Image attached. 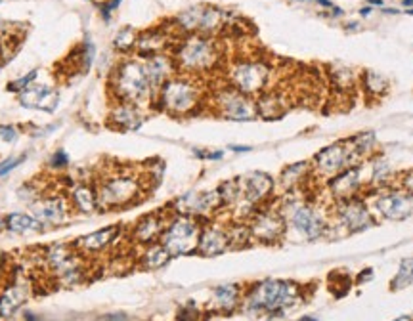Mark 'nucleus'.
<instances>
[{
  "label": "nucleus",
  "instance_id": "1",
  "mask_svg": "<svg viewBox=\"0 0 413 321\" xmlns=\"http://www.w3.org/2000/svg\"><path fill=\"white\" fill-rule=\"evenodd\" d=\"M170 56L177 64L178 73L200 79L213 73L222 61V48L216 37L206 35H182L177 37Z\"/></svg>",
  "mask_w": 413,
  "mask_h": 321
},
{
  "label": "nucleus",
  "instance_id": "2",
  "mask_svg": "<svg viewBox=\"0 0 413 321\" xmlns=\"http://www.w3.org/2000/svg\"><path fill=\"white\" fill-rule=\"evenodd\" d=\"M283 218L296 234L308 241H316L329 234L331 209L314 199H304V193H283V201L278 207Z\"/></svg>",
  "mask_w": 413,
  "mask_h": 321
},
{
  "label": "nucleus",
  "instance_id": "3",
  "mask_svg": "<svg viewBox=\"0 0 413 321\" xmlns=\"http://www.w3.org/2000/svg\"><path fill=\"white\" fill-rule=\"evenodd\" d=\"M303 287L296 281L264 279L245 292L243 304L247 312L264 315H283L303 302Z\"/></svg>",
  "mask_w": 413,
  "mask_h": 321
},
{
  "label": "nucleus",
  "instance_id": "4",
  "mask_svg": "<svg viewBox=\"0 0 413 321\" xmlns=\"http://www.w3.org/2000/svg\"><path fill=\"white\" fill-rule=\"evenodd\" d=\"M205 102L206 94L200 79L177 73L155 92L153 105L172 117H190L195 115Z\"/></svg>",
  "mask_w": 413,
  "mask_h": 321
},
{
  "label": "nucleus",
  "instance_id": "5",
  "mask_svg": "<svg viewBox=\"0 0 413 321\" xmlns=\"http://www.w3.org/2000/svg\"><path fill=\"white\" fill-rule=\"evenodd\" d=\"M110 90L115 102L136 103L140 107L155 100V90L140 58H125L111 71Z\"/></svg>",
  "mask_w": 413,
  "mask_h": 321
},
{
  "label": "nucleus",
  "instance_id": "6",
  "mask_svg": "<svg viewBox=\"0 0 413 321\" xmlns=\"http://www.w3.org/2000/svg\"><path fill=\"white\" fill-rule=\"evenodd\" d=\"M144 176L134 172H111L98 182V204L100 209H125L140 201L144 195Z\"/></svg>",
  "mask_w": 413,
  "mask_h": 321
},
{
  "label": "nucleus",
  "instance_id": "7",
  "mask_svg": "<svg viewBox=\"0 0 413 321\" xmlns=\"http://www.w3.org/2000/svg\"><path fill=\"white\" fill-rule=\"evenodd\" d=\"M272 66L262 58H237L228 66V84L257 98L270 88Z\"/></svg>",
  "mask_w": 413,
  "mask_h": 321
},
{
  "label": "nucleus",
  "instance_id": "8",
  "mask_svg": "<svg viewBox=\"0 0 413 321\" xmlns=\"http://www.w3.org/2000/svg\"><path fill=\"white\" fill-rule=\"evenodd\" d=\"M226 25H228V14L222 8L206 6V4L186 8L184 12H180L174 17V23H172L178 37H182V35L216 37Z\"/></svg>",
  "mask_w": 413,
  "mask_h": 321
},
{
  "label": "nucleus",
  "instance_id": "9",
  "mask_svg": "<svg viewBox=\"0 0 413 321\" xmlns=\"http://www.w3.org/2000/svg\"><path fill=\"white\" fill-rule=\"evenodd\" d=\"M310 163H312L314 182H316V188L320 190L322 184L327 182L329 178L343 172L345 168L360 165L361 160L356 157L354 149L350 146L348 138H345L339 140V142H333V144L322 147V149H317L316 155L310 159Z\"/></svg>",
  "mask_w": 413,
  "mask_h": 321
},
{
  "label": "nucleus",
  "instance_id": "10",
  "mask_svg": "<svg viewBox=\"0 0 413 321\" xmlns=\"http://www.w3.org/2000/svg\"><path fill=\"white\" fill-rule=\"evenodd\" d=\"M206 102L211 103V107L216 115H220L222 119H228V121L247 123V121H255L258 117L255 98L239 92L237 88H234L228 82L213 90V94L206 98Z\"/></svg>",
  "mask_w": 413,
  "mask_h": 321
},
{
  "label": "nucleus",
  "instance_id": "11",
  "mask_svg": "<svg viewBox=\"0 0 413 321\" xmlns=\"http://www.w3.org/2000/svg\"><path fill=\"white\" fill-rule=\"evenodd\" d=\"M201 227H203V222L197 218L186 216V214H174L170 216L159 243L169 251L170 256L192 255V253H197Z\"/></svg>",
  "mask_w": 413,
  "mask_h": 321
},
{
  "label": "nucleus",
  "instance_id": "12",
  "mask_svg": "<svg viewBox=\"0 0 413 321\" xmlns=\"http://www.w3.org/2000/svg\"><path fill=\"white\" fill-rule=\"evenodd\" d=\"M331 227H329V234L333 230H339L343 234H360V232H366L369 227L375 224V216H373V211L369 207L368 199L363 195H358V197L347 199V201H339V203L331 204Z\"/></svg>",
  "mask_w": 413,
  "mask_h": 321
},
{
  "label": "nucleus",
  "instance_id": "13",
  "mask_svg": "<svg viewBox=\"0 0 413 321\" xmlns=\"http://www.w3.org/2000/svg\"><path fill=\"white\" fill-rule=\"evenodd\" d=\"M45 260L48 270L66 285H77L82 283L87 274H84V262H82L81 253L77 247L59 243V245H52L46 248Z\"/></svg>",
  "mask_w": 413,
  "mask_h": 321
},
{
  "label": "nucleus",
  "instance_id": "14",
  "mask_svg": "<svg viewBox=\"0 0 413 321\" xmlns=\"http://www.w3.org/2000/svg\"><path fill=\"white\" fill-rule=\"evenodd\" d=\"M363 197L368 199L371 211L384 220H406L413 216V195L398 186L384 190L369 191Z\"/></svg>",
  "mask_w": 413,
  "mask_h": 321
},
{
  "label": "nucleus",
  "instance_id": "15",
  "mask_svg": "<svg viewBox=\"0 0 413 321\" xmlns=\"http://www.w3.org/2000/svg\"><path fill=\"white\" fill-rule=\"evenodd\" d=\"M363 163L345 168L343 172H339L337 176L329 178L327 182L322 184L320 190L324 191V195L331 199V204L366 193V190H368V176L363 172L366 170Z\"/></svg>",
  "mask_w": 413,
  "mask_h": 321
},
{
  "label": "nucleus",
  "instance_id": "16",
  "mask_svg": "<svg viewBox=\"0 0 413 321\" xmlns=\"http://www.w3.org/2000/svg\"><path fill=\"white\" fill-rule=\"evenodd\" d=\"M249 230H251L253 241L264 243V245H272L285 235L287 232V222L283 218L278 207H258L257 211L253 212L247 218Z\"/></svg>",
  "mask_w": 413,
  "mask_h": 321
},
{
  "label": "nucleus",
  "instance_id": "17",
  "mask_svg": "<svg viewBox=\"0 0 413 321\" xmlns=\"http://www.w3.org/2000/svg\"><path fill=\"white\" fill-rule=\"evenodd\" d=\"M239 178V188H241V203L251 211H257L258 207H264L276 195V180L268 172L262 170H253ZM237 204V207H239Z\"/></svg>",
  "mask_w": 413,
  "mask_h": 321
},
{
  "label": "nucleus",
  "instance_id": "18",
  "mask_svg": "<svg viewBox=\"0 0 413 321\" xmlns=\"http://www.w3.org/2000/svg\"><path fill=\"white\" fill-rule=\"evenodd\" d=\"M174 212L177 214H186V216H193V218H206L213 212L220 211V195L216 190H205V191H188L182 197L174 201Z\"/></svg>",
  "mask_w": 413,
  "mask_h": 321
},
{
  "label": "nucleus",
  "instance_id": "19",
  "mask_svg": "<svg viewBox=\"0 0 413 321\" xmlns=\"http://www.w3.org/2000/svg\"><path fill=\"white\" fill-rule=\"evenodd\" d=\"M280 188L283 193H308L312 188H316L312 163L310 160H296L281 170Z\"/></svg>",
  "mask_w": 413,
  "mask_h": 321
},
{
  "label": "nucleus",
  "instance_id": "20",
  "mask_svg": "<svg viewBox=\"0 0 413 321\" xmlns=\"http://www.w3.org/2000/svg\"><path fill=\"white\" fill-rule=\"evenodd\" d=\"M73 209L71 201L66 195H48V197H38L33 203V216L45 226H59L63 224L69 212Z\"/></svg>",
  "mask_w": 413,
  "mask_h": 321
},
{
  "label": "nucleus",
  "instance_id": "21",
  "mask_svg": "<svg viewBox=\"0 0 413 321\" xmlns=\"http://www.w3.org/2000/svg\"><path fill=\"white\" fill-rule=\"evenodd\" d=\"M230 248L228 226L218 222H203L197 253L203 256H218Z\"/></svg>",
  "mask_w": 413,
  "mask_h": 321
},
{
  "label": "nucleus",
  "instance_id": "22",
  "mask_svg": "<svg viewBox=\"0 0 413 321\" xmlns=\"http://www.w3.org/2000/svg\"><path fill=\"white\" fill-rule=\"evenodd\" d=\"M177 38H172L169 31L157 27V29L144 31L138 35L136 40V56L140 59H146L149 56H157V54H170V48Z\"/></svg>",
  "mask_w": 413,
  "mask_h": 321
},
{
  "label": "nucleus",
  "instance_id": "23",
  "mask_svg": "<svg viewBox=\"0 0 413 321\" xmlns=\"http://www.w3.org/2000/svg\"><path fill=\"white\" fill-rule=\"evenodd\" d=\"M366 168H368V190H366V193L398 186V176H394L391 160L386 159L384 155L377 154L375 157L366 160Z\"/></svg>",
  "mask_w": 413,
  "mask_h": 321
},
{
  "label": "nucleus",
  "instance_id": "24",
  "mask_svg": "<svg viewBox=\"0 0 413 321\" xmlns=\"http://www.w3.org/2000/svg\"><path fill=\"white\" fill-rule=\"evenodd\" d=\"M169 216H167V212L159 211V212H151V214H146V216H142L138 222H136V226L133 230V239L134 243H138V245H151V243H157V241L161 239L163 232H165V227L169 224Z\"/></svg>",
  "mask_w": 413,
  "mask_h": 321
},
{
  "label": "nucleus",
  "instance_id": "25",
  "mask_svg": "<svg viewBox=\"0 0 413 321\" xmlns=\"http://www.w3.org/2000/svg\"><path fill=\"white\" fill-rule=\"evenodd\" d=\"M59 94L58 90L50 84H38L33 82L31 87L20 92V103L23 107L40 111H54L58 107Z\"/></svg>",
  "mask_w": 413,
  "mask_h": 321
},
{
  "label": "nucleus",
  "instance_id": "26",
  "mask_svg": "<svg viewBox=\"0 0 413 321\" xmlns=\"http://www.w3.org/2000/svg\"><path fill=\"white\" fill-rule=\"evenodd\" d=\"M144 67H146V75H148L149 84L153 88L155 92L170 79L178 73L177 64L170 56L169 52L167 54H157V56H149V58L144 59Z\"/></svg>",
  "mask_w": 413,
  "mask_h": 321
},
{
  "label": "nucleus",
  "instance_id": "27",
  "mask_svg": "<svg viewBox=\"0 0 413 321\" xmlns=\"http://www.w3.org/2000/svg\"><path fill=\"white\" fill-rule=\"evenodd\" d=\"M144 111L140 105L128 102H115L110 111V123L119 130H138L144 124Z\"/></svg>",
  "mask_w": 413,
  "mask_h": 321
},
{
  "label": "nucleus",
  "instance_id": "28",
  "mask_svg": "<svg viewBox=\"0 0 413 321\" xmlns=\"http://www.w3.org/2000/svg\"><path fill=\"white\" fill-rule=\"evenodd\" d=\"M243 302V287L237 283L218 285L213 291V299L209 308L218 314H232Z\"/></svg>",
  "mask_w": 413,
  "mask_h": 321
},
{
  "label": "nucleus",
  "instance_id": "29",
  "mask_svg": "<svg viewBox=\"0 0 413 321\" xmlns=\"http://www.w3.org/2000/svg\"><path fill=\"white\" fill-rule=\"evenodd\" d=\"M119 234H121L119 226L103 227V230H98V232H92V234L81 237V239L75 243V247H77V251H79L81 255L100 253L103 248L110 247L111 243L117 239Z\"/></svg>",
  "mask_w": 413,
  "mask_h": 321
},
{
  "label": "nucleus",
  "instance_id": "30",
  "mask_svg": "<svg viewBox=\"0 0 413 321\" xmlns=\"http://www.w3.org/2000/svg\"><path fill=\"white\" fill-rule=\"evenodd\" d=\"M29 299V285L25 281H15L8 285L0 294V318H10L23 306V302Z\"/></svg>",
  "mask_w": 413,
  "mask_h": 321
},
{
  "label": "nucleus",
  "instance_id": "31",
  "mask_svg": "<svg viewBox=\"0 0 413 321\" xmlns=\"http://www.w3.org/2000/svg\"><path fill=\"white\" fill-rule=\"evenodd\" d=\"M255 102H257L258 117L262 119H278L287 111L285 96L278 92V90H273V88H268L262 94H258L255 98Z\"/></svg>",
  "mask_w": 413,
  "mask_h": 321
},
{
  "label": "nucleus",
  "instance_id": "32",
  "mask_svg": "<svg viewBox=\"0 0 413 321\" xmlns=\"http://www.w3.org/2000/svg\"><path fill=\"white\" fill-rule=\"evenodd\" d=\"M69 201H71V204L77 211L84 212V214H92V212H96L100 209L96 186H90L87 182L75 184L73 188L69 190Z\"/></svg>",
  "mask_w": 413,
  "mask_h": 321
},
{
  "label": "nucleus",
  "instance_id": "33",
  "mask_svg": "<svg viewBox=\"0 0 413 321\" xmlns=\"http://www.w3.org/2000/svg\"><path fill=\"white\" fill-rule=\"evenodd\" d=\"M327 75H329V82L333 84V88H337L339 92H352L358 87V80H360V77L352 67L343 66V64L329 66Z\"/></svg>",
  "mask_w": 413,
  "mask_h": 321
},
{
  "label": "nucleus",
  "instance_id": "34",
  "mask_svg": "<svg viewBox=\"0 0 413 321\" xmlns=\"http://www.w3.org/2000/svg\"><path fill=\"white\" fill-rule=\"evenodd\" d=\"M350 146L354 149L356 157L363 163V160L371 159L379 154V147H377V134L373 130H363L358 132L354 136L348 138Z\"/></svg>",
  "mask_w": 413,
  "mask_h": 321
},
{
  "label": "nucleus",
  "instance_id": "35",
  "mask_svg": "<svg viewBox=\"0 0 413 321\" xmlns=\"http://www.w3.org/2000/svg\"><path fill=\"white\" fill-rule=\"evenodd\" d=\"M358 84H360L361 90L366 92V96H368V98H373V100H379V98H383V96L389 92V80L384 79L381 73L371 71V69L361 71Z\"/></svg>",
  "mask_w": 413,
  "mask_h": 321
},
{
  "label": "nucleus",
  "instance_id": "36",
  "mask_svg": "<svg viewBox=\"0 0 413 321\" xmlns=\"http://www.w3.org/2000/svg\"><path fill=\"white\" fill-rule=\"evenodd\" d=\"M172 258L167 248L163 247L161 243H151L144 247V253L140 255V266L146 270H159L163 266H167L169 260Z\"/></svg>",
  "mask_w": 413,
  "mask_h": 321
},
{
  "label": "nucleus",
  "instance_id": "37",
  "mask_svg": "<svg viewBox=\"0 0 413 321\" xmlns=\"http://www.w3.org/2000/svg\"><path fill=\"white\" fill-rule=\"evenodd\" d=\"M4 226L12 234H35V232H43L45 230V226L35 216L23 214V212H14V214L6 216Z\"/></svg>",
  "mask_w": 413,
  "mask_h": 321
},
{
  "label": "nucleus",
  "instance_id": "38",
  "mask_svg": "<svg viewBox=\"0 0 413 321\" xmlns=\"http://www.w3.org/2000/svg\"><path fill=\"white\" fill-rule=\"evenodd\" d=\"M228 237H230V248H241L247 247L253 241L251 230L247 222L237 220L234 224H228Z\"/></svg>",
  "mask_w": 413,
  "mask_h": 321
},
{
  "label": "nucleus",
  "instance_id": "39",
  "mask_svg": "<svg viewBox=\"0 0 413 321\" xmlns=\"http://www.w3.org/2000/svg\"><path fill=\"white\" fill-rule=\"evenodd\" d=\"M136 40H138V33L133 29V27H123L119 31L115 38H113V48L123 54V56H128L136 50Z\"/></svg>",
  "mask_w": 413,
  "mask_h": 321
},
{
  "label": "nucleus",
  "instance_id": "40",
  "mask_svg": "<svg viewBox=\"0 0 413 321\" xmlns=\"http://www.w3.org/2000/svg\"><path fill=\"white\" fill-rule=\"evenodd\" d=\"M413 283V258H404L400 262L398 274L394 276V279L391 281L392 291H400V289H406Z\"/></svg>",
  "mask_w": 413,
  "mask_h": 321
},
{
  "label": "nucleus",
  "instance_id": "41",
  "mask_svg": "<svg viewBox=\"0 0 413 321\" xmlns=\"http://www.w3.org/2000/svg\"><path fill=\"white\" fill-rule=\"evenodd\" d=\"M37 75H38L37 69H33V71H31L29 75H25V77H22V79L12 80V82L8 84V90H12V92H17V94H20L22 90H25V88L31 87V84L35 82V79H37Z\"/></svg>",
  "mask_w": 413,
  "mask_h": 321
},
{
  "label": "nucleus",
  "instance_id": "42",
  "mask_svg": "<svg viewBox=\"0 0 413 321\" xmlns=\"http://www.w3.org/2000/svg\"><path fill=\"white\" fill-rule=\"evenodd\" d=\"M23 160H25V155H22V157H12V159L2 160V163H0V178H2V176H6L8 172H12L14 168L20 167Z\"/></svg>",
  "mask_w": 413,
  "mask_h": 321
},
{
  "label": "nucleus",
  "instance_id": "43",
  "mask_svg": "<svg viewBox=\"0 0 413 321\" xmlns=\"http://www.w3.org/2000/svg\"><path fill=\"white\" fill-rule=\"evenodd\" d=\"M17 136H20V132H17L15 126H12V124H0V138L4 140V142L12 144V142L17 140Z\"/></svg>",
  "mask_w": 413,
  "mask_h": 321
},
{
  "label": "nucleus",
  "instance_id": "44",
  "mask_svg": "<svg viewBox=\"0 0 413 321\" xmlns=\"http://www.w3.org/2000/svg\"><path fill=\"white\" fill-rule=\"evenodd\" d=\"M50 165L54 168L67 167V165H69V155H67L63 149H58V151L50 157Z\"/></svg>",
  "mask_w": 413,
  "mask_h": 321
},
{
  "label": "nucleus",
  "instance_id": "45",
  "mask_svg": "<svg viewBox=\"0 0 413 321\" xmlns=\"http://www.w3.org/2000/svg\"><path fill=\"white\" fill-rule=\"evenodd\" d=\"M398 188H402V190L413 195V168L404 172L402 176H398Z\"/></svg>",
  "mask_w": 413,
  "mask_h": 321
},
{
  "label": "nucleus",
  "instance_id": "46",
  "mask_svg": "<svg viewBox=\"0 0 413 321\" xmlns=\"http://www.w3.org/2000/svg\"><path fill=\"white\" fill-rule=\"evenodd\" d=\"M193 155L201 160H220L224 151H203V149H193Z\"/></svg>",
  "mask_w": 413,
  "mask_h": 321
},
{
  "label": "nucleus",
  "instance_id": "47",
  "mask_svg": "<svg viewBox=\"0 0 413 321\" xmlns=\"http://www.w3.org/2000/svg\"><path fill=\"white\" fill-rule=\"evenodd\" d=\"M200 320V312L197 310H192V308H182L180 312H178L177 321H197Z\"/></svg>",
  "mask_w": 413,
  "mask_h": 321
},
{
  "label": "nucleus",
  "instance_id": "48",
  "mask_svg": "<svg viewBox=\"0 0 413 321\" xmlns=\"http://www.w3.org/2000/svg\"><path fill=\"white\" fill-rule=\"evenodd\" d=\"M121 2H123V0H107V2L103 4L102 15H103V20H105V22H110L111 14H113V12H115V10L121 6Z\"/></svg>",
  "mask_w": 413,
  "mask_h": 321
},
{
  "label": "nucleus",
  "instance_id": "49",
  "mask_svg": "<svg viewBox=\"0 0 413 321\" xmlns=\"http://www.w3.org/2000/svg\"><path fill=\"white\" fill-rule=\"evenodd\" d=\"M369 279H373V270H371V268H366V270H361L360 274L356 276V283L363 285L366 281H369Z\"/></svg>",
  "mask_w": 413,
  "mask_h": 321
},
{
  "label": "nucleus",
  "instance_id": "50",
  "mask_svg": "<svg viewBox=\"0 0 413 321\" xmlns=\"http://www.w3.org/2000/svg\"><path fill=\"white\" fill-rule=\"evenodd\" d=\"M314 2H316L317 6L320 8H324L325 10V14H329V12H331L333 8L337 6V4H333L331 0H314Z\"/></svg>",
  "mask_w": 413,
  "mask_h": 321
},
{
  "label": "nucleus",
  "instance_id": "51",
  "mask_svg": "<svg viewBox=\"0 0 413 321\" xmlns=\"http://www.w3.org/2000/svg\"><path fill=\"white\" fill-rule=\"evenodd\" d=\"M230 151H234V154H247V151H251V146H228Z\"/></svg>",
  "mask_w": 413,
  "mask_h": 321
},
{
  "label": "nucleus",
  "instance_id": "52",
  "mask_svg": "<svg viewBox=\"0 0 413 321\" xmlns=\"http://www.w3.org/2000/svg\"><path fill=\"white\" fill-rule=\"evenodd\" d=\"M345 31L352 33V31H360V22H347L345 23Z\"/></svg>",
  "mask_w": 413,
  "mask_h": 321
},
{
  "label": "nucleus",
  "instance_id": "53",
  "mask_svg": "<svg viewBox=\"0 0 413 321\" xmlns=\"http://www.w3.org/2000/svg\"><path fill=\"white\" fill-rule=\"evenodd\" d=\"M373 14V6H363V8H360V15L361 17H369V15Z\"/></svg>",
  "mask_w": 413,
  "mask_h": 321
},
{
  "label": "nucleus",
  "instance_id": "54",
  "mask_svg": "<svg viewBox=\"0 0 413 321\" xmlns=\"http://www.w3.org/2000/svg\"><path fill=\"white\" fill-rule=\"evenodd\" d=\"M368 4H369V6H384L383 0H369Z\"/></svg>",
  "mask_w": 413,
  "mask_h": 321
},
{
  "label": "nucleus",
  "instance_id": "55",
  "mask_svg": "<svg viewBox=\"0 0 413 321\" xmlns=\"http://www.w3.org/2000/svg\"><path fill=\"white\" fill-rule=\"evenodd\" d=\"M383 14H400V10H394V8H383Z\"/></svg>",
  "mask_w": 413,
  "mask_h": 321
},
{
  "label": "nucleus",
  "instance_id": "56",
  "mask_svg": "<svg viewBox=\"0 0 413 321\" xmlns=\"http://www.w3.org/2000/svg\"><path fill=\"white\" fill-rule=\"evenodd\" d=\"M394 321H413L412 318H410V315H402V318H396V320Z\"/></svg>",
  "mask_w": 413,
  "mask_h": 321
},
{
  "label": "nucleus",
  "instance_id": "57",
  "mask_svg": "<svg viewBox=\"0 0 413 321\" xmlns=\"http://www.w3.org/2000/svg\"><path fill=\"white\" fill-rule=\"evenodd\" d=\"M402 4H404L406 8H410V6H413V0H402Z\"/></svg>",
  "mask_w": 413,
  "mask_h": 321
},
{
  "label": "nucleus",
  "instance_id": "58",
  "mask_svg": "<svg viewBox=\"0 0 413 321\" xmlns=\"http://www.w3.org/2000/svg\"><path fill=\"white\" fill-rule=\"evenodd\" d=\"M25 321H37L31 314H25Z\"/></svg>",
  "mask_w": 413,
  "mask_h": 321
},
{
  "label": "nucleus",
  "instance_id": "59",
  "mask_svg": "<svg viewBox=\"0 0 413 321\" xmlns=\"http://www.w3.org/2000/svg\"><path fill=\"white\" fill-rule=\"evenodd\" d=\"M301 321H317V320H316V318H303Z\"/></svg>",
  "mask_w": 413,
  "mask_h": 321
},
{
  "label": "nucleus",
  "instance_id": "60",
  "mask_svg": "<svg viewBox=\"0 0 413 321\" xmlns=\"http://www.w3.org/2000/svg\"><path fill=\"white\" fill-rule=\"evenodd\" d=\"M406 14H410V15H413V8H410V10H406Z\"/></svg>",
  "mask_w": 413,
  "mask_h": 321
},
{
  "label": "nucleus",
  "instance_id": "61",
  "mask_svg": "<svg viewBox=\"0 0 413 321\" xmlns=\"http://www.w3.org/2000/svg\"><path fill=\"white\" fill-rule=\"evenodd\" d=\"M295 2H314V0H295Z\"/></svg>",
  "mask_w": 413,
  "mask_h": 321
},
{
  "label": "nucleus",
  "instance_id": "62",
  "mask_svg": "<svg viewBox=\"0 0 413 321\" xmlns=\"http://www.w3.org/2000/svg\"><path fill=\"white\" fill-rule=\"evenodd\" d=\"M0 66H2V59H0Z\"/></svg>",
  "mask_w": 413,
  "mask_h": 321
}]
</instances>
